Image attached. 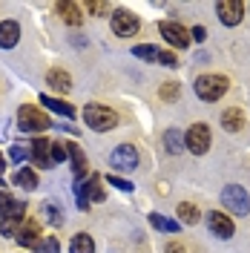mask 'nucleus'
<instances>
[{"label":"nucleus","mask_w":250,"mask_h":253,"mask_svg":"<svg viewBox=\"0 0 250 253\" xmlns=\"http://www.w3.org/2000/svg\"><path fill=\"white\" fill-rule=\"evenodd\" d=\"M221 126L227 129V132H239L242 126H245V112L242 110H224L221 112Z\"/></svg>","instance_id":"nucleus-18"},{"label":"nucleus","mask_w":250,"mask_h":253,"mask_svg":"<svg viewBox=\"0 0 250 253\" xmlns=\"http://www.w3.org/2000/svg\"><path fill=\"white\" fill-rule=\"evenodd\" d=\"M138 17L132 15V12H126V9H118V12H112V32L115 35H121V38H129V35H135L138 32Z\"/></svg>","instance_id":"nucleus-9"},{"label":"nucleus","mask_w":250,"mask_h":253,"mask_svg":"<svg viewBox=\"0 0 250 253\" xmlns=\"http://www.w3.org/2000/svg\"><path fill=\"white\" fill-rule=\"evenodd\" d=\"M221 202H224V207L233 216H248L250 213V196H248V190L239 187V184H227L221 190Z\"/></svg>","instance_id":"nucleus-4"},{"label":"nucleus","mask_w":250,"mask_h":253,"mask_svg":"<svg viewBox=\"0 0 250 253\" xmlns=\"http://www.w3.org/2000/svg\"><path fill=\"white\" fill-rule=\"evenodd\" d=\"M17 43H20V23L3 20L0 23V49H15Z\"/></svg>","instance_id":"nucleus-14"},{"label":"nucleus","mask_w":250,"mask_h":253,"mask_svg":"<svg viewBox=\"0 0 250 253\" xmlns=\"http://www.w3.org/2000/svg\"><path fill=\"white\" fill-rule=\"evenodd\" d=\"M46 84H49V89H58V92H69L72 89V78H69L66 69H49Z\"/></svg>","instance_id":"nucleus-16"},{"label":"nucleus","mask_w":250,"mask_h":253,"mask_svg":"<svg viewBox=\"0 0 250 253\" xmlns=\"http://www.w3.org/2000/svg\"><path fill=\"white\" fill-rule=\"evenodd\" d=\"M110 164L115 167V170H121V173H129V170L138 167V150H135L132 144H121V147L112 150Z\"/></svg>","instance_id":"nucleus-8"},{"label":"nucleus","mask_w":250,"mask_h":253,"mask_svg":"<svg viewBox=\"0 0 250 253\" xmlns=\"http://www.w3.org/2000/svg\"><path fill=\"white\" fill-rule=\"evenodd\" d=\"M178 89H181V86H178V84H164V86H161V98H164V101H175V98H178Z\"/></svg>","instance_id":"nucleus-30"},{"label":"nucleus","mask_w":250,"mask_h":253,"mask_svg":"<svg viewBox=\"0 0 250 253\" xmlns=\"http://www.w3.org/2000/svg\"><path fill=\"white\" fill-rule=\"evenodd\" d=\"M178 216H181V221H184V224H196L202 213H199V207H196V205H190V202H181V205H178Z\"/></svg>","instance_id":"nucleus-25"},{"label":"nucleus","mask_w":250,"mask_h":253,"mask_svg":"<svg viewBox=\"0 0 250 253\" xmlns=\"http://www.w3.org/2000/svg\"><path fill=\"white\" fill-rule=\"evenodd\" d=\"M58 12H61V17L69 23V26H81L83 23V17H81V9L75 6V3H69V0H63V3H58Z\"/></svg>","instance_id":"nucleus-19"},{"label":"nucleus","mask_w":250,"mask_h":253,"mask_svg":"<svg viewBox=\"0 0 250 253\" xmlns=\"http://www.w3.org/2000/svg\"><path fill=\"white\" fill-rule=\"evenodd\" d=\"M41 216H43V221H49L52 227H61L63 224V213L58 210L55 202H43V205H41Z\"/></svg>","instance_id":"nucleus-22"},{"label":"nucleus","mask_w":250,"mask_h":253,"mask_svg":"<svg viewBox=\"0 0 250 253\" xmlns=\"http://www.w3.org/2000/svg\"><path fill=\"white\" fill-rule=\"evenodd\" d=\"M66 147V158H69V164H72V173H75V181H86L89 178V170H86V158H83V150H81L78 144H63Z\"/></svg>","instance_id":"nucleus-11"},{"label":"nucleus","mask_w":250,"mask_h":253,"mask_svg":"<svg viewBox=\"0 0 250 253\" xmlns=\"http://www.w3.org/2000/svg\"><path fill=\"white\" fill-rule=\"evenodd\" d=\"M184 144H187V150L193 153V156H204L207 150H210V144H213V138H210V126L207 124H193L184 132Z\"/></svg>","instance_id":"nucleus-6"},{"label":"nucleus","mask_w":250,"mask_h":253,"mask_svg":"<svg viewBox=\"0 0 250 253\" xmlns=\"http://www.w3.org/2000/svg\"><path fill=\"white\" fill-rule=\"evenodd\" d=\"M52 161L55 164H63L66 161V147L63 144H52Z\"/></svg>","instance_id":"nucleus-32"},{"label":"nucleus","mask_w":250,"mask_h":253,"mask_svg":"<svg viewBox=\"0 0 250 253\" xmlns=\"http://www.w3.org/2000/svg\"><path fill=\"white\" fill-rule=\"evenodd\" d=\"M32 161H35L38 167H43V170L55 167V161H52V144H49L46 138H35V141H32Z\"/></svg>","instance_id":"nucleus-13"},{"label":"nucleus","mask_w":250,"mask_h":253,"mask_svg":"<svg viewBox=\"0 0 250 253\" xmlns=\"http://www.w3.org/2000/svg\"><path fill=\"white\" fill-rule=\"evenodd\" d=\"M6 170V158H3V153H0V173Z\"/></svg>","instance_id":"nucleus-38"},{"label":"nucleus","mask_w":250,"mask_h":253,"mask_svg":"<svg viewBox=\"0 0 250 253\" xmlns=\"http://www.w3.org/2000/svg\"><path fill=\"white\" fill-rule=\"evenodd\" d=\"M17 242H20V248H35L38 242H41V227H38V221H23L20 224V233H17Z\"/></svg>","instance_id":"nucleus-15"},{"label":"nucleus","mask_w":250,"mask_h":253,"mask_svg":"<svg viewBox=\"0 0 250 253\" xmlns=\"http://www.w3.org/2000/svg\"><path fill=\"white\" fill-rule=\"evenodd\" d=\"M150 224H153L156 230H161V233H178V230H181L178 221L167 219V216H158V213H150Z\"/></svg>","instance_id":"nucleus-23"},{"label":"nucleus","mask_w":250,"mask_h":253,"mask_svg":"<svg viewBox=\"0 0 250 253\" xmlns=\"http://www.w3.org/2000/svg\"><path fill=\"white\" fill-rule=\"evenodd\" d=\"M17 126H20V132H43L52 126L46 112H41L38 107H32V104H23L20 110H17Z\"/></svg>","instance_id":"nucleus-2"},{"label":"nucleus","mask_w":250,"mask_h":253,"mask_svg":"<svg viewBox=\"0 0 250 253\" xmlns=\"http://www.w3.org/2000/svg\"><path fill=\"white\" fill-rule=\"evenodd\" d=\"M86 9H89V15H104L110 6L107 3H86Z\"/></svg>","instance_id":"nucleus-33"},{"label":"nucleus","mask_w":250,"mask_h":253,"mask_svg":"<svg viewBox=\"0 0 250 253\" xmlns=\"http://www.w3.org/2000/svg\"><path fill=\"white\" fill-rule=\"evenodd\" d=\"M12 181H15L17 187H23V190L38 187V175H35V170H29V167H17V173L12 175Z\"/></svg>","instance_id":"nucleus-20"},{"label":"nucleus","mask_w":250,"mask_h":253,"mask_svg":"<svg viewBox=\"0 0 250 253\" xmlns=\"http://www.w3.org/2000/svg\"><path fill=\"white\" fill-rule=\"evenodd\" d=\"M167 253H187V251H184V245H178V242H170V245H167Z\"/></svg>","instance_id":"nucleus-37"},{"label":"nucleus","mask_w":250,"mask_h":253,"mask_svg":"<svg viewBox=\"0 0 250 253\" xmlns=\"http://www.w3.org/2000/svg\"><path fill=\"white\" fill-rule=\"evenodd\" d=\"M216 15L224 26H236L245 15V3L242 0H221V3H216Z\"/></svg>","instance_id":"nucleus-10"},{"label":"nucleus","mask_w":250,"mask_h":253,"mask_svg":"<svg viewBox=\"0 0 250 253\" xmlns=\"http://www.w3.org/2000/svg\"><path fill=\"white\" fill-rule=\"evenodd\" d=\"M83 124L89 129H95V132H107V129H112L118 124V115L110 107H104V104H86L83 107Z\"/></svg>","instance_id":"nucleus-1"},{"label":"nucleus","mask_w":250,"mask_h":253,"mask_svg":"<svg viewBox=\"0 0 250 253\" xmlns=\"http://www.w3.org/2000/svg\"><path fill=\"white\" fill-rule=\"evenodd\" d=\"M158 61L167 63V66H175V55L172 52H158Z\"/></svg>","instance_id":"nucleus-35"},{"label":"nucleus","mask_w":250,"mask_h":253,"mask_svg":"<svg viewBox=\"0 0 250 253\" xmlns=\"http://www.w3.org/2000/svg\"><path fill=\"white\" fill-rule=\"evenodd\" d=\"M164 144H167V150H170V153H181V150L187 147L178 129H167V132H164Z\"/></svg>","instance_id":"nucleus-24"},{"label":"nucleus","mask_w":250,"mask_h":253,"mask_svg":"<svg viewBox=\"0 0 250 253\" xmlns=\"http://www.w3.org/2000/svg\"><path fill=\"white\" fill-rule=\"evenodd\" d=\"M35 251H38V253H58V239H55V236L41 239V242L35 245Z\"/></svg>","instance_id":"nucleus-28"},{"label":"nucleus","mask_w":250,"mask_h":253,"mask_svg":"<svg viewBox=\"0 0 250 253\" xmlns=\"http://www.w3.org/2000/svg\"><path fill=\"white\" fill-rule=\"evenodd\" d=\"M9 205H12V196H9L6 190H0V216H3V210H6Z\"/></svg>","instance_id":"nucleus-34"},{"label":"nucleus","mask_w":250,"mask_h":253,"mask_svg":"<svg viewBox=\"0 0 250 253\" xmlns=\"http://www.w3.org/2000/svg\"><path fill=\"white\" fill-rule=\"evenodd\" d=\"M20 224H23V221H17V219H0V233H3V236H9V239H17Z\"/></svg>","instance_id":"nucleus-26"},{"label":"nucleus","mask_w":250,"mask_h":253,"mask_svg":"<svg viewBox=\"0 0 250 253\" xmlns=\"http://www.w3.org/2000/svg\"><path fill=\"white\" fill-rule=\"evenodd\" d=\"M132 55H135V58H141V61H158V49L150 46V43L135 46V49H132Z\"/></svg>","instance_id":"nucleus-27"},{"label":"nucleus","mask_w":250,"mask_h":253,"mask_svg":"<svg viewBox=\"0 0 250 253\" xmlns=\"http://www.w3.org/2000/svg\"><path fill=\"white\" fill-rule=\"evenodd\" d=\"M107 181H110L112 187L124 190V193H132V184H129V181H126V178H121V175H110V178H107Z\"/></svg>","instance_id":"nucleus-31"},{"label":"nucleus","mask_w":250,"mask_h":253,"mask_svg":"<svg viewBox=\"0 0 250 253\" xmlns=\"http://www.w3.org/2000/svg\"><path fill=\"white\" fill-rule=\"evenodd\" d=\"M69 253H95V242L89 233H78L69 242Z\"/></svg>","instance_id":"nucleus-21"},{"label":"nucleus","mask_w":250,"mask_h":253,"mask_svg":"<svg viewBox=\"0 0 250 253\" xmlns=\"http://www.w3.org/2000/svg\"><path fill=\"white\" fill-rule=\"evenodd\" d=\"M75 193H78V207L89 210V202H104V187H101V175L89 173L86 181H75Z\"/></svg>","instance_id":"nucleus-5"},{"label":"nucleus","mask_w":250,"mask_h":253,"mask_svg":"<svg viewBox=\"0 0 250 253\" xmlns=\"http://www.w3.org/2000/svg\"><path fill=\"white\" fill-rule=\"evenodd\" d=\"M158 29H161L164 41H167V43H170L172 49H187V46H190V38H193V35H190V32L184 29L181 23H172V20H161V23H158Z\"/></svg>","instance_id":"nucleus-7"},{"label":"nucleus","mask_w":250,"mask_h":253,"mask_svg":"<svg viewBox=\"0 0 250 253\" xmlns=\"http://www.w3.org/2000/svg\"><path fill=\"white\" fill-rule=\"evenodd\" d=\"M41 107L58 112V115H66V118H75V107L66 104V101H61V98H52V95H41Z\"/></svg>","instance_id":"nucleus-17"},{"label":"nucleus","mask_w":250,"mask_h":253,"mask_svg":"<svg viewBox=\"0 0 250 253\" xmlns=\"http://www.w3.org/2000/svg\"><path fill=\"white\" fill-rule=\"evenodd\" d=\"M207 227L213 230V236H219V239H233V233H236V224L224 213H219V210L207 213Z\"/></svg>","instance_id":"nucleus-12"},{"label":"nucleus","mask_w":250,"mask_h":253,"mask_svg":"<svg viewBox=\"0 0 250 253\" xmlns=\"http://www.w3.org/2000/svg\"><path fill=\"white\" fill-rule=\"evenodd\" d=\"M227 89H230V81L224 75H202L196 81V95L202 101H219Z\"/></svg>","instance_id":"nucleus-3"},{"label":"nucleus","mask_w":250,"mask_h":253,"mask_svg":"<svg viewBox=\"0 0 250 253\" xmlns=\"http://www.w3.org/2000/svg\"><path fill=\"white\" fill-rule=\"evenodd\" d=\"M29 156H32V150H26V147H20V144H15V147L9 150V158H12L15 164H23V161H26Z\"/></svg>","instance_id":"nucleus-29"},{"label":"nucleus","mask_w":250,"mask_h":253,"mask_svg":"<svg viewBox=\"0 0 250 253\" xmlns=\"http://www.w3.org/2000/svg\"><path fill=\"white\" fill-rule=\"evenodd\" d=\"M190 35H193V41H204V38H207V32H204V26H196V29L190 32Z\"/></svg>","instance_id":"nucleus-36"}]
</instances>
